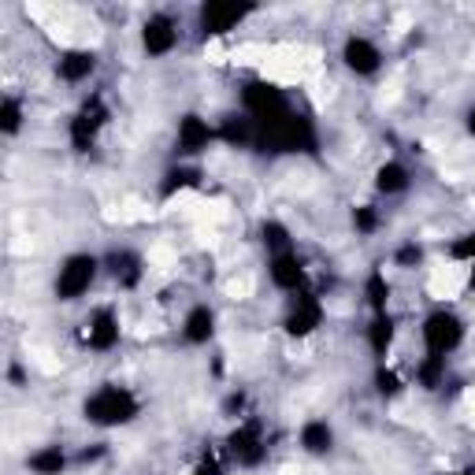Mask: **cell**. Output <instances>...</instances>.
Here are the masks:
<instances>
[{
  "label": "cell",
  "instance_id": "6da1fadb",
  "mask_svg": "<svg viewBox=\"0 0 475 475\" xmlns=\"http://www.w3.org/2000/svg\"><path fill=\"white\" fill-rule=\"evenodd\" d=\"M461 286H464V267H434V275H431L434 297H453Z\"/></svg>",
  "mask_w": 475,
  "mask_h": 475
},
{
  "label": "cell",
  "instance_id": "7a4b0ae2",
  "mask_svg": "<svg viewBox=\"0 0 475 475\" xmlns=\"http://www.w3.org/2000/svg\"><path fill=\"white\" fill-rule=\"evenodd\" d=\"M226 293H231V297H249V293H253V279H249V275L231 279V282H226Z\"/></svg>",
  "mask_w": 475,
  "mask_h": 475
},
{
  "label": "cell",
  "instance_id": "3957f363",
  "mask_svg": "<svg viewBox=\"0 0 475 475\" xmlns=\"http://www.w3.org/2000/svg\"><path fill=\"white\" fill-rule=\"evenodd\" d=\"M148 260H153V264H171L175 256H171V249H164V245H156V249L148 253Z\"/></svg>",
  "mask_w": 475,
  "mask_h": 475
}]
</instances>
